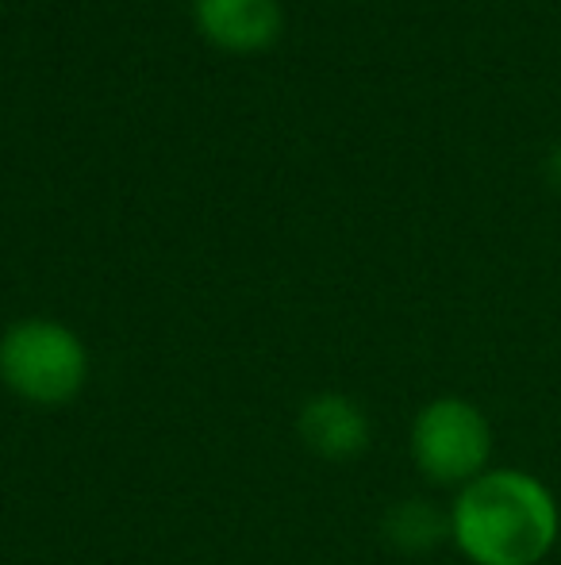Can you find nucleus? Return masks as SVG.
I'll return each mask as SVG.
<instances>
[{
	"label": "nucleus",
	"instance_id": "1",
	"mask_svg": "<svg viewBox=\"0 0 561 565\" xmlns=\"http://www.w3.org/2000/svg\"><path fill=\"white\" fill-rule=\"evenodd\" d=\"M561 531L558 500L524 469H485L462 484L450 535L473 565H539Z\"/></svg>",
	"mask_w": 561,
	"mask_h": 565
},
{
	"label": "nucleus",
	"instance_id": "2",
	"mask_svg": "<svg viewBox=\"0 0 561 565\" xmlns=\"http://www.w3.org/2000/svg\"><path fill=\"white\" fill-rule=\"evenodd\" d=\"M89 354L69 328L51 320L12 323L0 339V381L28 404H66L82 393Z\"/></svg>",
	"mask_w": 561,
	"mask_h": 565
},
{
	"label": "nucleus",
	"instance_id": "3",
	"mask_svg": "<svg viewBox=\"0 0 561 565\" xmlns=\"http://www.w3.org/2000/svg\"><path fill=\"white\" fill-rule=\"evenodd\" d=\"M412 458L439 484H470L493 458V427L477 404L439 396L412 424Z\"/></svg>",
	"mask_w": 561,
	"mask_h": 565
},
{
	"label": "nucleus",
	"instance_id": "4",
	"mask_svg": "<svg viewBox=\"0 0 561 565\" xmlns=\"http://www.w3.org/2000/svg\"><path fill=\"white\" fill-rule=\"evenodd\" d=\"M196 23L224 51H262L278 39V0H196Z\"/></svg>",
	"mask_w": 561,
	"mask_h": 565
},
{
	"label": "nucleus",
	"instance_id": "5",
	"mask_svg": "<svg viewBox=\"0 0 561 565\" xmlns=\"http://www.w3.org/2000/svg\"><path fill=\"white\" fill-rule=\"evenodd\" d=\"M300 439L323 458H354L369 447V419L350 396L323 393L300 408Z\"/></svg>",
	"mask_w": 561,
	"mask_h": 565
},
{
	"label": "nucleus",
	"instance_id": "6",
	"mask_svg": "<svg viewBox=\"0 0 561 565\" xmlns=\"http://www.w3.org/2000/svg\"><path fill=\"white\" fill-rule=\"evenodd\" d=\"M446 531H450V520H442L423 500H408V504L389 512V535H392V543L404 546V551H427V546L439 543Z\"/></svg>",
	"mask_w": 561,
	"mask_h": 565
},
{
	"label": "nucleus",
	"instance_id": "7",
	"mask_svg": "<svg viewBox=\"0 0 561 565\" xmlns=\"http://www.w3.org/2000/svg\"><path fill=\"white\" fill-rule=\"evenodd\" d=\"M547 178H550V185L561 193V147H554V154H550V162H547Z\"/></svg>",
	"mask_w": 561,
	"mask_h": 565
}]
</instances>
